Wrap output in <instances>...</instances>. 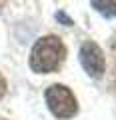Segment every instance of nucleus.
<instances>
[{
  "instance_id": "f257e3e1",
  "label": "nucleus",
  "mask_w": 116,
  "mask_h": 120,
  "mask_svg": "<svg viewBox=\"0 0 116 120\" xmlns=\"http://www.w3.org/2000/svg\"><path fill=\"white\" fill-rule=\"evenodd\" d=\"M66 58V46L58 36H42L30 52V68L38 74H48L60 68Z\"/></svg>"
},
{
  "instance_id": "423d86ee",
  "label": "nucleus",
  "mask_w": 116,
  "mask_h": 120,
  "mask_svg": "<svg viewBox=\"0 0 116 120\" xmlns=\"http://www.w3.org/2000/svg\"><path fill=\"white\" fill-rule=\"evenodd\" d=\"M4 94H6V78L0 74V100L4 98Z\"/></svg>"
},
{
  "instance_id": "7ed1b4c3",
  "label": "nucleus",
  "mask_w": 116,
  "mask_h": 120,
  "mask_svg": "<svg viewBox=\"0 0 116 120\" xmlns=\"http://www.w3.org/2000/svg\"><path fill=\"white\" fill-rule=\"evenodd\" d=\"M80 64L82 68L86 70V74L92 78H98L104 74V68H106V60H104V52L100 50V46L96 42H84L80 46Z\"/></svg>"
},
{
  "instance_id": "0eeeda50",
  "label": "nucleus",
  "mask_w": 116,
  "mask_h": 120,
  "mask_svg": "<svg viewBox=\"0 0 116 120\" xmlns=\"http://www.w3.org/2000/svg\"><path fill=\"white\" fill-rule=\"evenodd\" d=\"M0 120H4V118H0Z\"/></svg>"
},
{
  "instance_id": "f03ea898",
  "label": "nucleus",
  "mask_w": 116,
  "mask_h": 120,
  "mask_svg": "<svg viewBox=\"0 0 116 120\" xmlns=\"http://www.w3.org/2000/svg\"><path fill=\"white\" fill-rule=\"evenodd\" d=\"M44 98H46L48 110L60 120L72 118L78 112V104H76V98H74L72 90L68 86H64V84L48 86L46 92H44Z\"/></svg>"
},
{
  "instance_id": "20e7f679",
  "label": "nucleus",
  "mask_w": 116,
  "mask_h": 120,
  "mask_svg": "<svg viewBox=\"0 0 116 120\" xmlns=\"http://www.w3.org/2000/svg\"><path fill=\"white\" fill-rule=\"evenodd\" d=\"M90 6L94 10H98L102 16H106V18H114L116 16V2H110V0H92L90 2Z\"/></svg>"
},
{
  "instance_id": "39448f33",
  "label": "nucleus",
  "mask_w": 116,
  "mask_h": 120,
  "mask_svg": "<svg viewBox=\"0 0 116 120\" xmlns=\"http://www.w3.org/2000/svg\"><path fill=\"white\" fill-rule=\"evenodd\" d=\"M56 20H58V22H62L64 26H72V24H74V22L70 20V18L66 16V14L62 12V10H58V12H56Z\"/></svg>"
}]
</instances>
